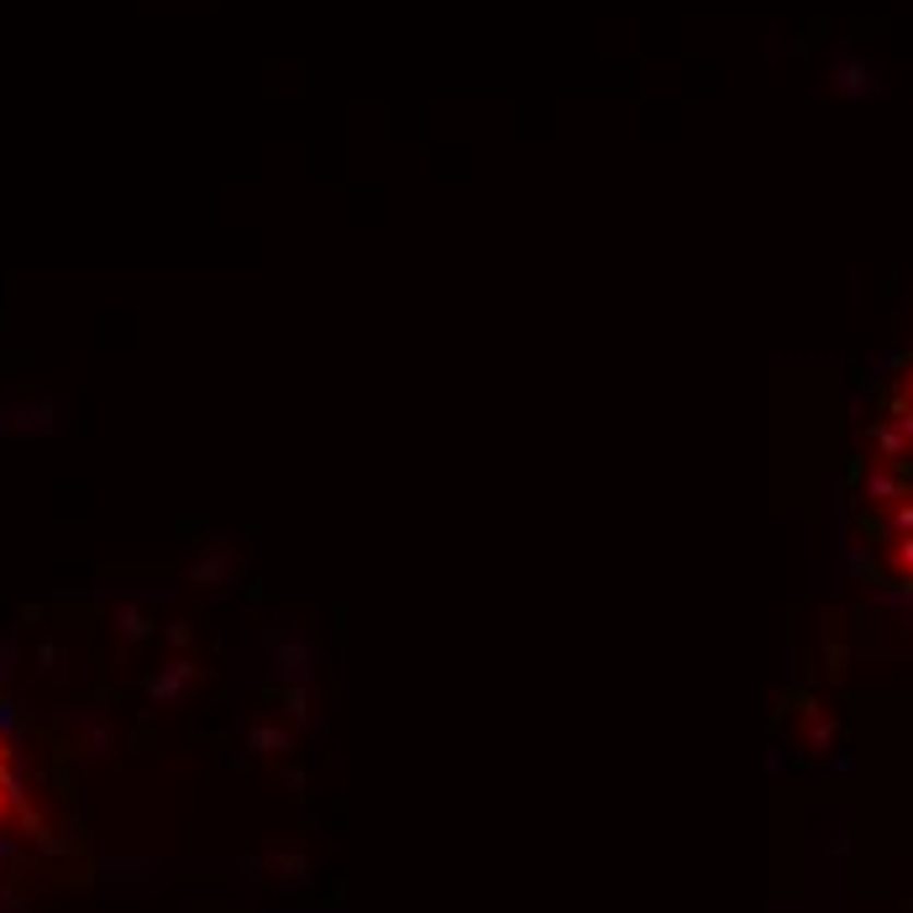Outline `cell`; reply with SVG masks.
I'll list each match as a JSON object with an SVG mask.
<instances>
[{
    "mask_svg": "<svg viewBox=\"0 0 913 913\" xmlns=\"http://www.w3.org/2000/svg\"><path fill=\"white\" fill-rule=\"evenodd\" d=\"M856 531L877 578L913 604V352L887 374L861 436Z\"/></svg>",
    "mask_w": 913,
    "mask_h": 913,
    "instance_id": "cell-1",
    "label": "cell"
},
{
    "mask_svg": "<svg viewBox=\"0 0 913 913\" xmlns=\"http://www.w3.org/2000/svg\"><path fill=\"white\" fill-rule=\"evenodd\" d=\"M16 819V778H11V746L0 735V830Z\"/></svg>",
    "mask_w": 913,
    "mask_h": 913,
    "instance_id": "cell-2",
    "label": "cell"
}]
</instances>
